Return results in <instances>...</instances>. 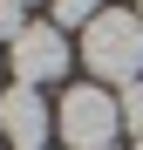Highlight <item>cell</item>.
<instances>
[{
	"label": "cell",
	"instance_id": "obj_1",
	"mask_svg": "<svg viewBox=\"0 0 143 150\" xmlns=\"http://www.w3.org/2000/svg\"><path fill=\"white\" fill-rule=\"evenodd\" d=\"M82 62H89L95 82H123L130 89L143 75V21L123 14V7H109L102 21H89L82 28Z\"/></svg>",
	"mask_w": 143,
	"mask_h": 150
},
{
	"label": "cell",
	"instance_id": "obj_7",
	"mask_svg": "<svg viewBox=\"0 0 143 150\" xmlns=\"http://www.w3.org/2000/svg\"><path fill=\"white\" fill-rule=\"evenodd\" d=\"M27 21H20V0H0V41H14Z\"/></svg>",
	"mask_w": 143,
	"mask_h": 150
},
{
	"label": "cell",
	"instance_id": "obj_6",
	"mask_svg": "<svg viewBox=\"0 0 143 150\" xmlns=\"http://www.w3.org/2000/svg\"><path fill=\"white\" fill-rule=\"evenodd\" d=\"M116 103H123V130H136V143H143V82H130Z\"/></svg>",
	"mask_w": 143,
	"mask_h": 150
},
{
	"label": "cell",
	"instance_id": "obj_4",
	"mask_svg": "<svg viewBox=\"0 0 143 150\" xmlns=\"http://www.w3.org/2000/svg\"><path fill=\"white\" fill-rule=\"evenodd\" d=\"M48 130H55V109L41 103V89H27V82L0 89V137H7L14 150H41Z\"/></svg>",
	"mask_w": 143,
	"mask_h": 150
},
{
	"label": "cell",
	"instance_id": "obj_5",
	"mask_svg": "<svg viewBox=\"0 0 143 150\" xmlns=\"http://www.w3.org/2000/svg\"><path fill=\"white\" fill-rule=\"evenodd\" d=\"M109 7L102 0H55V28H89V21H102Z\"/></svg>",
	"mask_w": 143,
	"mask_h": 150
},
{
	"label": "cell",
	"instance_id": "obj_9",
	"mask_svg": "<svg viewBox=\"0 0 143 150\" xmlns=\"http://www.w3.org/2000/svg\"><path fill=\"white\" fill-rule=\"evenodd\" d=\"M0 150H7V137H0Z\"/></svg>",
	"mask_w": 143,
	"mask_h": 150
},
{
	"label": "cell",
	"instance_id": "obj_2",
	"mask_svg": "<svg viewBox=\"0 0 143 150\" xmlns=\"http://www.w3.org/2000/svg\"><path fill=\"white\" fill-rule=\"evenodd\" d=\"M55 130L68 150H109V137L123 130V103L102 89V82H75L55 103Z\"/></svg>",
	"mask_w": 143,
	"mask_h": 150
},
{
	"label": "cell",
	"instance_id": "obj_3",
	"mask_svg": "<svg viewBox=\"0 0 143 150\" xmlns=\"http://www.w3.org/2000/svg\"><path fill=\"white\" fill-rule=\"evenodd\" d=\"M7 55H14V75H20L27 89L61 82V75H68V34L55 28V21H27V28L7 41Z\"/></svg>",
	"mask_w": 143,
	"mask_h": 150
},
{
	"label": "cell",
	"instance_id": "obj_8",
	"mask_svg": "<svg viewBox=\"0 0 143 150\" xmlns=\"http://www.w3.org/2000/svg\"><path fill=\"white\" fill-rule=\"evenodd\" d=\"M136 21H143V0H136Z\"/></svg>",
	"mask_w": 143,
	"mask_h": 150
},
{
	"label": "cell",
	"instance_id": "obj_11",
	"mask_svg": "<svg viewBox=\"0 0 143 150\" xmlns=\"http://www.w3.org/2000/svg\"><path fill=\"white\" fill-rule=\"evenodd\" d=\"M136 150H143V143H136Z\"/></svg>",
	"mask_w": 143,
	"mask_h": 150
},
{
	"label": "cell",
	"instance_id": "obj_10",
	"mask_svg": "<svg viewBox=\"0 0 143 150\" xmlns=\"http://www.w3.org/2000/svg\"><path fill=\"white\" fill-rule=\"evenodd\" d=\"M109 150H116V143H109Z\"/></svg>",
	"mask_w": 143,
	"mask_h": 150
}]
</instances>
